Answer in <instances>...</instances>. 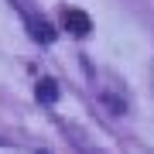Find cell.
Segmentation results:
<instances>
[{
  "label": "cell",
  "mask_w": 154,
  "mask_h": 154,
  "mask_svg": "<svg viewBox=\"0 0 154 154\" xmlns=\"http://www.w3.org/2000/svg\"><path fill=\"white\" fill-rule=\"evenodd\" d=\"M34 93H38L41 103H55L58 99V82L55 79H38V89H34Z\"/></svg>",
  "instance_id": "2"
},
{
  "label": "cell",
  "mask_w": 154,
  "mask_h": 154,
  "mask_svg": "<svg viewBox=\"0 0 154 154\" xmlns=\"http://www.w3.org/2000/svg\"><path fill=\"white\" fill-rule=\"evenodd\" d=\"M62 24H65L69 34H75V38H86L89 31H93V21H89L86 11H75V7H69L65 14H62Z\"/></svg>",
  "instance_id": "1"
},
{
  "label": "cell",
  "mask_w": 154,
  "mask_h": 154,
  "mask_svg": "<svg viewBox=\"0 0 154 154\" xmlns=\"http://www.w3.org/2000/svg\"><path fill=\"white\" fill-rule=\"evenodd\" d=\"M31 34H34V41H45V45L55 41V31H51L48 21H31Z\"/></svg>",
  "instance_id": "3"
},
{
  "label": "cell",
  "mask_w": 154,
  "mask_h": 154,
  "mask_svg": "<svg viewBox=\"0 0 154 154\" xmlns=\"http://www.w3.org/2000/svg\"><path fill=\"white\" fill-rule=\"evenodd\" d=\"M41 154H48V151H41Z\"/></svg>",
  "instance_id": "4"
}]
</instances>
